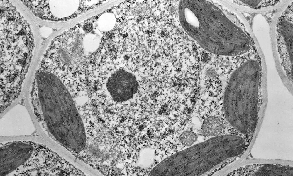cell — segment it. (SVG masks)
I'll return each mask as SVG.
<instances>
[{
  "instance_id": "8",
  "label": "cell",
  "mask_w": 293,
  "mask_h": 176,
  "mask_svg": "<svg viewBox=\"0 0 293 176\" xmlns=\"http://www.w3.org/2000/svg\"><path fill=\"white\" fill-rule=\"evenodd\" d=\"M155 153L153 150L150 148L143 149L140 152L138 158L139 165L143 168L150 166L153 162Z\"/></svg>"
},
{
  "instance_id": "9",
  "label": "cell",
  "mask_w": 293,
  "mask_h": 176,
  "mask_svg": "<svg viewBox=\"0 0 293 176\" xmlns=\"http://www.w3.org/2000/svg\"><path fill=\"white\" fill-rule=\"evenodd\" d=\"M197 138V136L195 134L189 131L183 132L179 137L181 143L186 146L191 145L196 141Z\"/></svg>"
},
{
  "instance_id": "4",
  "label": "cell",
  "mask_w": 293,
  "mask_h": 176,
  "mask_svg": "<svg viewBox=\"0 0 293 176\" xmlns=\"http://www.w3.org/2000/svg\"><path fill=\"white\" fill-rule=\"evenodd\" d=\"M39 97L44 116L53 121L57 131L64 136L76 138L85 130L72 97L55 75L48 74L37 80Z\"/></svg>"
},
{
  "instance_id": "7",
  "label": "cell",
  "mask_w": 293,
  "mask_h": 176,
  "mask_svg": "<svg viewBox=\"0 0 293 176\" xmlns=\"http://www.w3.org/2000/svg\"><path fill=\"white\" fill-rule=\"evenodd\" d=\"M223 127V123L219 118L211 116L206 119L203 122L202 132L208 136H218L221 133Z\"/></svg>"
},
{
  "instance_id": "6",
  "label": "cell",
  "mask_w": 293,
  "mask_h": 176,
  "mask_svg": "<svg viewBox=\"0 0 293 176\" xmlns=\"http://www.w3.org/2000/svg\"><path fill=\"white\" fill-rule=\"evenodd\" d=\"M287 0H231L226 2L228 5L236 9L251 12H265L283 6Z\"/></svg>"
},
{
  "instance_id": "5",
  "label": "cell",
  "mask_w": 293,
  "mask_h": 176,
  "mask_svg": "<svg viewBox=\"0 0 293 176\" xmlns=\"http://www.w3.org/2000/svg\"><path fill=\"white\" fill-rule=\"evenodd\" d=\"M108 95L114 102L122 103L132 99L138 90L139 84L136 76L123 69L114 72L105 82Z\"/></svg>"
},
{
  "instance_id": "3",
  "label": "cell",
  "mask_w": 293,
  "mask_h": 176,
  "mask_svg": "<svg viewBox=\"0 0 293 176\" xmlns=\"http://www.w3.org/2000/svg\"><path fill=\"white\" fill-rule=\"evenodd\" d=\"M260 77L259 62L250 58L232 73L225 91L223 104L226 119L243 134L251 133L256 126Z\"/></svg>"
},
{
  "instance_id": "10",
  "label": "cell",
  "mask_w": 293,
  "mask_h": 176,
  "mask_svg": "<svg viewBox=\"0 0 293 176\" xmlns=\"http://www.w3.org/2000/svg\"><path fill=\"white\" fill-rule=\"evenodd\" d=\"M93 29V25L90 23H87L85 24L83 26V29L86 33H88L91 32Z\"/></svg>"
},
{
  "instance_id": "2",
  "label": "cell",
  "mask_w": 293,
  "mask_h": 176,
  "mask_svg": "<svg viewBox=\"0 0 293 176\" xmlns=\"http://www.w3.org/2000/svg\"><path fill=\"white\" fill-rule=\"evenodd\" d=\"M243 138L238 136H218L170 156L150 172V176H199L226 160L245 150Z\"/></svg>"
},
{
  "instance_id": "1",
  "label": "cell",
  "mask_w": 293,
  "mask_h": 176,
  "mask_svg": "<svg viewBox=\"0 0 293 176\" xmlns=\"http://www.w3.org/2000/svg\"><path fill=\"white\" fill-rule=\"evenodd\" d=\"M179 12L184 30L209 52L235 56L252 54L258 49L248 23L236 10L227 15L208 1L182 0Z\"/></svg>"
}]
</instances>
